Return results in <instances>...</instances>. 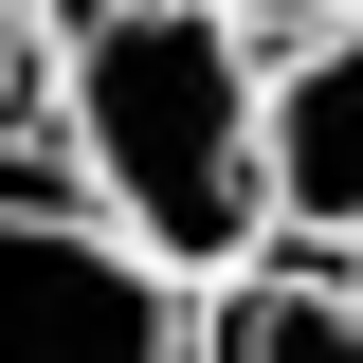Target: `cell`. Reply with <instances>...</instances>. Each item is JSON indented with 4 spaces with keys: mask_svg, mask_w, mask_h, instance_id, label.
<instances>
[{
    "mask_svg": "<svg viewBox=\"0 0 363 363\" xmlns=\"http://www.w3.org/2000/svg\"><path fill=\"white\" fill-rule=\"evenodd\" d=\"M345 291H363V255H345Z\"/></svg>",
    "mask_w": 363,
    "mask_h": 363,
    "instance_id": "obj_6",
    "label": "cell"
},
{
    "mask_svg": "<svg viewBox=\"0 0 363 363\" xmlns=\"http://www.w3.org/2000/svg\"><path fill=\"white\" fill-rule=\"evenodd\" d=\"M55 145H73V200L164 291H218L236 255H272L255 37L218 0H55Z\"/></svg>",
    "mask_w": 363,
    "mask_h": 363,
    "instance_id": "obj_1",
    "label": "cell"
},
{
    "mask_svg": "<svg viewBox=\"0 0 363 363\" xmlns=\"http://www.w3.org/2000/svg\"><path fill=\"white\" fill-rule=\"evenodd\" d=\"M0 363H182V291L73 200L55 145H0Z\"/></svg>",
    "mask_w": 363,
    "mask_h": 363,
    "instance_id": "obj_2",
    "label": "cell"
},
{
    "mask_svg": "<svg viewBox=\"0 0 363 363\" xmlns=\"http://www.w3.org/2000/svg\"><path fill=\"white\" fill-rule=\"evenodd\" d=\"M218 18H236L255 55H272V37H327V18H363V0H218Z\"/></svg>",
    "mask_w": 363,
    "mask_h": 363,
    "instance_id": "obj_5",
    "label": "cell"
},
{
    "mask_svg": "<svg viewBox=\"0 0 363 363\" xmlns=\"http://www.w3.org/2000/svg\"><path fill=\"white\" fill-rule=\"evenodd\" d=\"M182 363H363L345 255H236L218 291H182Z\"/></svg>",
    "mask_w": 363,
    "mask_h": 363,
    "instance_id": "obj_4",
    "label": "cell"
},
{
    "mask_svg": "<svg viewBox=\"0 0 363 363\" xmlns=\"http://www.w3.org/2000/svg\"><path fill=\"white\" fill-rule=\"evenodd\" d=\"M255 164H272V236L363 255V18L255 55Z\"/></svg>",
    "mask_w": 363,
    "mask_h": 363,
    "instance_id": "obj_3",
    "label": "cell"
}]
</instances>
